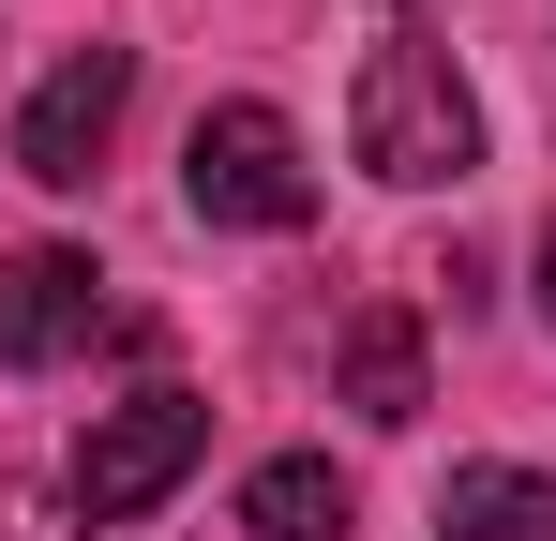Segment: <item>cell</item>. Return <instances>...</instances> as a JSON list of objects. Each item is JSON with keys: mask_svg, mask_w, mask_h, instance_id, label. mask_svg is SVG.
<instances>
[{"mask_svg": "<svg viewBox=\"0 0 556 541\" xmlns=\"http://www.w3.org/2000/svg\"><path fill=\"white\" fill-rule=\"evenodd\" d=\"M362 166L406 180V196H437V180L481 166V105H466L452 46H376L362 61Z\"/></svg>", "mask_w": 556, "mask_h": 541, "instance_id": "6da1fadb", "label": "cell"}, {"mask_svg": "<svg viewBox=\"0 0 556 541\" xmlns=\"http://www.w3.org/2000/svg\"><path fill=\"white\" fill-rule=\"evenodd\" d=\"M331 391H346L362 422H421V406H437V391H421V316H406V301H362L346 347H331Z\"/></svg>", "mask_w": 556, "mask_h": 541, "instance_id": "8992f818", "label": "cell"}, {"mask_svg": "<svg viewBox=\"0 0 556 541\" xmlns=\"http://www.w3.org/2000/svg\"><path fill=\"white\" fill-rule=\"evenodd\" d=\"M121 105H136V46H76L61 76L30 90V121H15V180L76 196V180L105 166V136H121Z\"/></svg>", "mask_w": 556, "mask_h": 541, "instance_id": "277c9868", "label": "cell"}, {"mask_svg": "<svg viewBox=\"0 0 556 541\" xmlns=\"http://www.w3.org/2000/svg\"><path fill=\"white\" fill-rule=\"evenodd\" d=\"M195 451H211V406H195V391H136V406H105L91 437H76V512H91V527H136Z\"/></svg>", "mask_w": 556, "mask_h": 541, "instance_id": "3957f363", "label": "cell"}, {"mask_svg": "<svg viewBox=\"0 0 556 541\" xmlns=\"http://www.w3.org/2000/svg\"><path fill=\"white\" fill-rule=\"evenodd\" d=\"M91 286H105V270H91V256H61V241L0 256V376H30V361H61V347H91V331H121Z\"/></svg>", "mask_w": 556, "mask_h": 541, "instance_id": "5b68a950", "label": "cell"}, {"mask_svg": "<svg viewBox=\"0 0 556 541\" xmlns=\"http://www.w3.org/2000/svg\"><path fill=\"white\" fill-rule=\"evenodd\" d=\"M181 196H195V226H316L301 121H286V105H211L181 136Z\"/></svg>", "mask_w": 556, "mask_h": 541, "instance_id": "7a4b0ae2", "label": "cell"}, {"mask_svg": "<svg viewBox=\"0 0 556 541\" xmlns=\"http://www.w3.org/2000/svg\"><path fill=\"white\" fill-rule=\"evenodd\" d=\"M542 301H556V241H542Z\"/></svg>", "mask_w": 556, "mask_h": 541, "instance_id": "30bf717a", "label": "cell"}, {"mask_svg": "<svg viewBox=\"0 0 556 541\" xmlns=\"http://www.w3.org/2000/svg\"><path fill=\"white\" fill-rule=\"evenodd\" d=\"M0 541H91V512L46 496V481H0Z\"/></svg>", "mask_w": 556, "mask_h": 541, "instance_id": "9c48e42d", "label": "cell"}, {"mask_svg": "<svg viewBox=\"0 0 556 541\" xmlns=\"http://www.w3.org/2000/svg\"><path fill=\"white\" fill-rule=\"evenodd\" d=\"M437 527L452 541H556V481L542 466H452L437 481Z\"/></svg>", "mask_w": 556, "mask_h": 541, "instance_id": "ba28073f", "label": "cell"}, {"mask_svg": "<svg viewBox=\"0 0 556 541\" xmlns=\"http://www.w3.org/2000/svg\"><path fill=\"white\" fill-rule=\"evenodd\" d=\"M241 527L256 541H346V466H331V451H271V466L241 481Z\"/></svg>", "mask_w": 556, "mask_h": 541, "instance_id": "52a82bcc", "label": "cell"}]
</instances>
